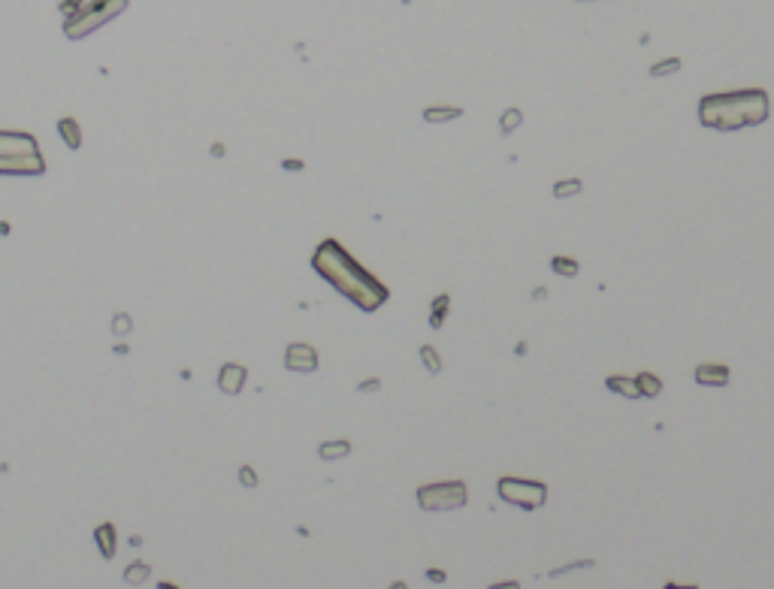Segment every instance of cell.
I'll use <instances>...</instances> for the list:
<instances>
[{
    "label": "cell",
    "instance_id": "cell-7",
    "mask_svg": "<svg viewBox=\"0 0 774 589\" xmlns=\"http://www.w3.org/2000/svg\"><path fill=\"white\" fill-rule=\"evenodd\" d=\"M285 366L290 372H315V369H318V354H315L312 345L294 342L288 347V354H285Z\"/></svg>",
    "mask_w": 774,
    "mask_h": 589
},
{
    "label": "cell",
    "instance_id": "cell-21",
    "mask_svg": "<svg viewBox=\"0 0 774 589\" xmlns=\"http://www.w3.org/2000/svg\"><path fill=\"white\" fill-rule=\"evenodd\" d=\"M421 360H423V366L430 369V375H439V372H442V360H439V354H436V347H432V345L421 347Z\"/></svg>",
    "mask_w": 774,
    "mask_h": 589
},
{
    "label": "cell",
    "instance_id": "cell-24",
    "mask_svg": "<svg viewBox=\"0 0 774 589\" xmlns=\"http://www.w3.org/2000/svg\"><path fill=\"white\" fill-rule=\"evenodd\" d=\"M578 568H593V559H581V562H572V565H565V568H554L551 577H560V574H565V571H578Z\"/></svg>",
    "mask_w": 774,
    "mask_h": 589
},
{
    "label": "cell",
    "instance_id": "cell-27",
    "mask_svg": "<svg viewBox=\"0 0 774 589\" xmlns=\"http://www.w3.org/2000/svg\"><path fill=\"white\" fill-rule=\"evenodd\" d=\"M430 580H436V583H442V580H445V574H442V571H439V568H430Z\"/></svg>",
    "mask_w": 774,
    "mask_h": 589
},
{
    "label": "cell",
    "instance_id": "cell-15",
    "mask_svg": "<svg viewBox=\"0 0 774 589\" xmlns=\"http://www.w3.org/2000/svg\"><path fill=\"white\" fill-rule=\"evenodd\" d=\"M321 460H342L351 453V442H324L321 444Z\"/></svg>",
    "mask_w": 774,
    "mask_h": 589
},
{
    "label": "cell",
    "instance_id": "cell-14",
    "mask_svg": "<svg viewBox=\"0 0 774 589\" xmlns=\"http://www.w3.org/2000/svg\"><path fill=\"white\" fill-rule=\"evenodd\" d=\"M551 269L556 272V275H563V278H575L578 275V260H575V257L556 254V257H551Z\"/></svg>",
    "mask_w": 774,
    "mask_h": 589
},
{
    "label": "cell",
    "instance_id": "cell-23",
    "mask_svg": "<svg viewBox=\"0 0 774 589\" xmlns=\"http://www.w3.org/2000/svg\"><path fill=\"white\" fill-rule=\"evenodd\" d=\"M112 333H118V336L130 333V318H127V314H115V318H112Z\"/></svg>",
    "mask_w": 774,
    "mask_h": 589
},
{
    "label": "cell",
    "instance_id": "cell-8",
    "mask_svg": "<svg viewBox=\"0 0 774 589\" xmlns=\"http://www.w3.org/2000/svg\"><path fill=\"white\" fill-rule=\"evenodd\" d=\"M243 384H245V369L236 366V363H227V366L221 369V375H218V387L227 396H236L239 390H243Z\"/></svg>",
    "mask_w": 774,
    "mask_h": 589
},
{
    "label": "cell",
    "instance_id": "cell-22",
    "mask_svg": "<svg viewBox=\"0 0 774 589\" xmlns=\"http://www.w3.org/2000/svg\"><path fill=\"white\" fill-rule=\"evenodd\" d=\"M146 577H148V565H146V562H133L130 571H127L130 583H139V580H146Z\"/></svg>",
    "mask_w": 774,
    "mask_h": 589
},
{
    "label": "cell",
    "instance_id": "cell-12",
    "mask_svg": "<svg viewBox=\"0 0 774 589\" xmlns=\"http://www.w3.org/2000/svg\"><path fill=\"white\" fill-rule=\"evenodd\" d=\"M58 130H61V136H64V145H67V148H79V145H82V130H79V124L73 121V118H61V124H58Z\"/></svg>",
    "mask_w": 774,
    "mask_h": 589
},
{
    "label": "cell",
    "instance_id": "cell-3",
    "mask_svg": "<svg viewBox=\"0 0 774 589\" xmlns=\"http://www.w3.org/2000/svg\"><path fill=\"white\" fill-rule=\"evenodd\" d=\"M46 170L37 139L30 134L0 130V172L3 176H39Z\"/></svg>",
    "mask_w": 774,
    "mask_h": 589
},
{
    "label": "cell",
    "instance_id": "cell-11",
    "mask_svg": "<svg viewBox=\"0 0 774 589\" xmlns=\"http://www.w3.org/2000/svg\"><path fill=\"white\" fill-rule=\"evenodd\" d=\"M635 387H638V396H647V399H653V396H660L662 381L656 378L653 372H642V375L635 378Z\"/></svg>",
    "mask_w": 774,
    "mask_h": 589
},
{
    "label": "cell",
    "instance_id": "cell-6",
    "mask_svg": "<svg viewBox=\"0 0 774 589\" xmlns=\"http://www.w3.org/2000/svg\"><path fill=\"white\" fill-rule=\"evenodd\" d=\"M496 493L502 496L509 505H520V508H538L547 499V487L538 480H520V478H499Z\"/></svg>",
    "mask_w": 774,
    "mask_h": 589
},
{
    "label": "cell",
    "instance_id": "cell-17",
    "mask_svg": "<svg viewBox=\"0 0 774 589\" xmlns=\"http://www.w3.org/2000/svg\"><path fill=\"white\" fill-rule=\"evenodd\" d=\"M520 121H523V112H520V109H505L502 118H499V130H502V136H511L514 130L520 127Z\"/></svg>",
    "mask_w": 774,
    "mask_h": 589
},
{
    "label": "cell",
    "instance_id": "cell-20",
    "mask_svg": "<svg viewBox=\"0 0 774 589\" xmlns=\"http://www.w3.org/2000/svg\"><path fill=\"white\" fill-rule=\"evenodd\" d=\"M581 179H569V181H556L554 185V197L556 200H565V197H575V194H581Z\"/></svg>",
    "mask_w": 774,
    "mask_h": 589
},
{
    "label": "cell",
    "instance_id": "cell-4",
    "mask_svg": "<svg viewBox=\"0 0 774 589\" xmlns=\"http://www.w3.org/2000/svg\"><path fill=\"white\" fill-rule=\"evenodd\" d=\"M124 6H127V0H91L88 6H82L79 12H73L64 21V34L70 39L88 37L91 30L103 28L106 21H112L118 12H124Z\"/></svg>",
    "mask_w": 774,
    "mask_h": 589
},
{
    "label": "cell",
    "instance_id": "cell-10",
    "mask_svg": "<svg viewBox=\"0 0 774 589\" xmlns=\"http://www.w3.org/2000/svg\"><path fill=\"white\" fill-rule=\"evenodd\" d=\"M463 109H457V106H430V109H423V121L427 124H442V121H454L460 118Z\"/></svg>",
    "mask_w": 774,
    "mask_h": 589
},
{
    "label": "cell",
    "instance_id": "cell-2",
    "mask_svg": "<svg viewBox=\"0 0 774 589\" xmlns=\"http://www.w3.org/2000/svg\"><path fill=\"white\" fill-rule=\"evenodd\" d=\"M768 118V94L759 88H744V91H729V94H708L698 100V121L705 127L732 130L753 127Z\"/></svg>",
    "mask_w": 774,
    "mask_h": 589
},
{
    "label": "cell",
    "instance_id": "cell-13",
    "mask_svg": "<svg viewBox=\"0 0 774 589\" xmlns=\"http://www.w3.org/2000/svg\"><path fill=\"white\" fill-rule=\"evenodd\" d=\"M608 390H614V393H620V396H626V399H638V387H635V378L611 375V378H608Z\"/></svg>",
    "mask_w": 774,
    "mask_h": 589
},
{
    "label": "cell",
    "instance_id": "cell-16",
    "mask_svg": "<svg viewBox=\"0 0 774 589\" xmlns=\"http://www.w3.org/2000/svg\"><path fill=\"white\" fill-rule=\"evenodd\" d=\"M97 541H100V550H103L106 559H112V553H115V526L112 523H106V526L97 529Z\"/></svg>",
    "mask_w": 774,
    "mask_h": 589
},
{
    "label": "cell",
    "instance_id": "cell-25",
    "mask_svg": "<svg viewBox=\"0 0 774 589\" xmlns=\"http://www.w3.org/2000/svg\"><path fill=\"white\" fill-rule=\"evenodd\" d=\"M239 480H243L245 487H254V484H257V475H254V469H252V466H243V469H239Z\"/></svg>",
    "mask_w": 774,
    "mask_h": 589
},
{
    "label": "cell",
    "instance_id": "cell-18",
    "mask_svg": "<svg viewBox=\"0 0 774 589\" xmlns=\"http://www.w3.org/2000/svg\"><path fill=\"white\" fill-rule=\"evenodd\" d=\"M448 305H451V300H448V293H442V296H436V300H432V314H430V323L432 327H442L445 323V311H448Z\"/></svg>",
    "mask_w": 774,
    "mask_h": 589
},
{
    "label": "cell",
    "instance_id": "cell-1",
    "mask_svg": "<svg viewBox=\"0 0 774 589\" xmlns=\"http://www.w3.org/2000/svg\"><path fill=\"white\" fill-rule=\"evenodd\" d=\"M312 266L318 269L339 293L348 296L354 305H360L363 311L381 309L390 296L387 287L381 284L376 275H369V272H366L342 245L333 242V239L318 245V251H315V257H312Z\"/></svg>",
    "mask_w": 774,
    "mask_h": 589
},
{
    "label": "cell",
    "instance_id": "cell-9",
    "mask_svg": "<svg viewBox=\"0 0 774 589\" xmlns=\"http://www.w3.org/2000/svg\"><path fill=\"white\" fill-rule=\"evenodd\" d=\"M696 381L702 387H726L729 384V369L726 366H711V363H705V366L696 369Z\"/></svg>",
    "mask_w": 774,
    "mask_h": 589
},
{
    "label": "cell",
    "instance_id": "cell-19",
    "mask_svg": "<svg viewBox=\"0 0 774 589\" xmlns=\"http://www.w3.org/2000/svg\"><path fill=\"white\" fill-rule=\"evenodd\" d=\"M680 70V57H669V61H660V64H653L651 70V79H662V76H671V73H678Z\"/></svg>",
    "mask_w": 774,
    "mask_h": 589
},
{
    "label": "cell",
    "instance_id": "cell-26",
    "mask_svg": "<svg viewBox=\"0 0 774 589\" xmlns=\"http://www.w3.org/2000/svg\"><path fill=\"white\" fill-rule=\"evenodd\" d=\"M357 390H360V393H378V390H381V381H378V378H369V381H363V384H357Z\"/></svg>",
    "mask_w": 774,
    "mask_h": 589
},
{
    "label": "cell",
    "instance_id": "cell-5",
    "mask_svg": "<svg viewBox=\"0 0 774 589\" xmlns=\"http://www.w3.org/2000/svg\"><path fill=\"white\" fill-rule=\"evenodd\" d=\"M466 484L448 480V484H430L418 489V505L423 511H454L466 505Z\"/></svg>",
    "mask_w": 774,
    "mask_h": 589
}]
</instances>
